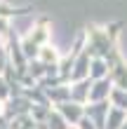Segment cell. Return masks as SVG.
Listing matches in <instances>:
<instances>
[{
	"label": "cell",
	"instance_id": "obj_13",
	"mask_svg": "<svg viewBox=\"0 0 127 129\" xmlns=\"http://www.w3.org/2000/svg\"><path fill=\"white\" fill-rule=\"evenodd\" d=\"M10 66V52H7L5 40H0V75L5 73V68Z\"/></svg>",
	"mask_w": 127,
	"mask_h": 129
},
{
	"label": "cell",
	"instance_id": "obj_1",
	"mask_svg": "<svg viewBox=\"0 0 127 129\" xmlns=\"http://www.w3.org/2000/svg\"><path fill=\"white\" fill-rule=\"evenodd\" d=\"M122 28H125L122 21H113V24H108V26H87L85 28V31H87V45H85V49L92 56L101 59L111 45L118 42Z\"/></svg>",
	"mask_w": 127,
	"mask_h": 129
},
{
	"label": "cell",
	"instance_id": "obj_11",
	"mask_svg": "<svg viewBox=\"0 0 127 129\" xmlns=\"http://www.w3.org/2000/svg\"><path fill=\"white\" fill-rule=\"evenodd\" d=\"M125 113L127 110H122V108H118V106H111V110H108V117H106V129H122V124H125Z\"/></svg>",
	"mask_w": 127,
	"mask_h": 129
},
{
	"label": "cell",
	"instance_id": "obj_14",
	"mask_svg": "<svg viewBox=\"0 0 127 129\" xmlns=\"http://www.w3.org/2000/svg\"><path fill=\"white\" fill-rule=\"evenodd\" d=\"M12 94H10V85H7L5 75H0V101H7Z\"/></svg>",
	"mask_w": 127,
	"mask_h": 129
},
{
	"label": "cell",
	"instance_id": "obj_6",
	"mask_svg": "<svg viewBox=\"0 0 127 129\" xmlns=\"http://www.w3.org/2000/svg\"><path fill=\"white\" fill-rule=\"evenodd\" d=\"M87 45V42H85ZM89 63H92V54L83 47V52L78 54L75 63H73V71H71V82H78V80H85L89 78Z\"/></svg>",
	"mask_w": 127,
	"mask_h": 129
},
{
	"label": "cell",
	"instance_id": "obj_4",
	"mask_svg": "<svg viewBox=\"0 0 127 129\" xmlns=\"http://www.w3.org/2000/svg\"><path fill=\"white\" fill-rule=\"evenodd\" d=\"M57 110L61 113V117L66 120V122H71V124H78L80 120L85 117V108H83V103H78V101L57 103Z\"/></svg>",
	"mask_w": 127,
	"mask_h": 129
},
{
	"label": "cell",
	"instance_id": "obj_5",
	"mask_svg": "<svg viewBox=\"0 0 127 129\" xmlns=\"http://www.w3.org/2000/svg\"><path fill=\"white\" fill-rule=\"evenodd\" d=\"M111 106H113V103H108V99H104V101H92V106H87V108H85V115L92 120L96 127H104Z\"/></svg>",
	"mask_w": 127,
	"mask_h": 129
},
{
	"label": "cell",
	"instance_id": "obj_15",
	"mask_svg": "<svg viewBox=\"0 0 127 129\" xmlns=\"http://www.w3.org/2000/svg\"><path fill=\"white\" fill-rule=\"evenodd\" d=\"M0 108H3V106H0Z\"/></svg>",
	"mask_w": 127,
	"mask_h": 129
},
{
	"label": "cell",
	"instance_id": "obj_2",
	"mask_svg": "<svg viewBox=\"0 0 127 129\" xmlns=\"http://www.w3.org/2000/svg\"><path fill=\"white\" fill-rule=\"evenodd\" d=\"M47 38H49V19L47 17H40L38 19V26L33 28V33H28L26 38H21V49H24L26 59H38L40 49L47 45Z\"/></svg>",
	"mask_w": 127,
	"mask_h": 129
},
{
	"label": "cell",
	"instance_id": "obj_3",
	"mask_svg": "<svg viewBox=\"0 0 127 129\" xmlns=\"http://www.w3.org/2000/svg\"><path fill=\"white\" fill-rule=\"evenodd\" d=\"M101 59H104V61H106V66H108V78L113 80V85L120 87V89H127V61H125L122 54H120L118 42L111 45Z\"/></svg>",
	"mask_w": 127,
	"mask_h": 129
},
{
	"label": "cell",
	"instance_id": "obj_8",
	"mask_svg": "<svg viewBox=\"0 0 127 129\" xmlns=\"http://www.w3.org/2000/svg\"><path fill=\"white\" fill-rule=\"evenodd\" d=\"M89 89H92V78H85V80L71 82V101L87 103V101H89Z\"/></svg>",
	"mask_w": 127,
	"mask_h": 129
},
{
	"label": "cell",
	"instance_id": "obj_9",
	"mask_svg": "<svg viewBox=\"0 0 127 129\" xmlns=\"http://www.w3.org/2000/svg\"><path fill=\"white\" fill-rule=\"evenodd\" d=\"M33 7L28 5H10V3H0V17L5 19H14V17H26V14H31Z\"/></svg>",
	"mask_w": 127,
	"mask_h": 129
},
{
	"label": "cell",
	"instance_id": "obj_12",
	"mask_svg": "<svg viewBox=\"0 0 127 129\" xmlns=\"http://www.w3.org/2000/svg\"><path fill=\"white\" fill-rule=\"evenodd\" d=\"M89 78H92V80L108 78V66H106V61H104V59L92 56V63H89Z\"/></svg>",
	"mask_w": 127,
	"mask_h": 129
},
{
	"label": "cell",
	"instance_id": "obj_10",
	"mask_svg": "<svg viewBox=\"0 0 127 129\" xmlns=\"http://www.w3.org/2000/svg\"><path fill=\"white\" fill-rule=\"evenodd\" d=\"M45 94H47L49 101H54L57 103H64V101H71V87L68 85H57V87H47V89H42Z\"/></svg>",
	"mask_w": 127,
	"mask_h": 129
},
{
	"label": "cell",
	"instance_id": "obj_7",
	"mask_svg": "<svg viewBox=\"0 0 127 129\" xmlns=\"http://www.w3.org/2000/svg\"><path fill=\"white\" fill-rule=\"evenodd\" d=\"M113 80L111 78H101V80H92V89H89V101H104V99H111L113 92Z\"/></svg>",
	"mask_w": 127,
	"mask_h": 129
}]
</instances>
